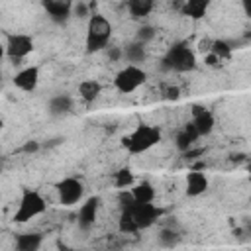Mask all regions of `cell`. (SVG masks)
<instances>
[{
	"instance_id": "6da1fadb",
	"label": "cell",
	"mask_w": 251,
	"mask_h": 251,
	"mask_svg": "<svg viewBox=\"0 0 251 251\" xmlns=\"http://www.w3.org/2000/svg\"><path fill=\"white\" fill-rule=\"evenodd\" d=\"M159 142H161V130L155 128V126L142 124L134 130V134H130L128 138L122 140V146L128 149L132 155H140V153L149 151Z\"/></svg>"
},
{
	"instance_id": "7a4b0ae2",
	"label": "cell",
	"mask_w": 251,
	"mask_h": 251,
	"mask_svg": "<svg viewBox=\"0 0 251 251\" xmlns=\"http://www.w3.org/2000/svg\"><path fill=\"white\" fill-rule=\"evenodd\" d=\"M110 38H112L110 22L100 14L90 16L88 18V26H86V51L94 53V51L104 49L108 45Z\"/></svg>"
},
{
	"instance_id": "3957f363",
	"label": "cell",
	"mask_w": 251,
	"mask_h": 251,
	"mask_svg": "<svg viewBox=\"0 0 251 251\" xmlns=\"http://www.w3.org/2000/svg\"><path fill=\"white\" fill-rule=\"evenodd\" d=\"M47 210V202L45 198L38 192V190H32V188H24L22 190V198H20V206L14 214V222L18 224H26L30 220H34L36 216L43 214Z\"/></svg>"
},
{
	"instance_id": "277c9868",
	"label": "cell",
	"mask_w": 251,
	"mask_h": 251,
	"mask_svg": "<svg viewBox=\"0 0 251 251\" xmlns=\"http://www.w3.org/2000/svg\"><path fill=\"white\" fill-rule=\"evenodd\" d=\"M163 67L165 69H173V71H179V73H187V71H192L196 67V55L185 45V43H177L173 45L165 59H163Z\"/></svg>"
},
{
	"instance_id": "5b68a950",
	"label": "cell",
	"mask_w": 251,
	"mask_h": 251,
	"mask_svg": "<svg viewBox=\"0 0 251 251\" xmlns=\"http://www.w3.org/2000/svg\"><path fill=\"white\" fill-rule=\"evenodd\" d=\"M147 75L142 67L138 65H126L114 79V86L122 92V94H130L134 92L136 88H140L144 83H146Z\"/></svg>"
},
{
	"instance_id": "8992f818",
	"label": "cell",
	"mask_w": 251,
	"mask_h": 251,
	"mask_svg": "<svg viewBox=\"0 0 251 251\" xmlns=\"http://www.w3.org/2000/svg\"><path fill=\"white\" fill-rule=\"evenodd\" d=\"M128 210H130V214H132V218H134V222L138 224L140 230L149 228L163 214V210L157 208L153 202H134Z\"/></svg>"
},
{
	"instance_id": "52a82bcc",
	"label": "cell",
	"mask_w": 251,
	"mask_h": 251,
	"mask_svg": "<svg viewBox=\"0 0 251 251\" xmlns=\"http://www.w3.org/2000/svg\"><path fill=\"white\" fill-rule=\"evenodd\" d=\"M4 49L12 61H20L34 51V40L26 34H12V36H8Z\"/></svg>"
},
{
	"instance_id": "ba28073f",
	"label": "cell",
	"mask_w": 251,
	"mask_h": 251,
	"mask_svg": "<svg viewBox=\"0 0 251 251\" xmlns=\"http://www.w3.org/2000/svg\"><path fill=\"white\" fill-rule=\"evenodd\" d=\"M83 192H84L83 183H81L79 179H73V177L63 179V181L57 185V196H59V202H61L63 206H73V204H77V202L83 198Z\"/></svg>"
},
{
	"instance_id": "9c48e42d",
	"label": "cell",
	"mask_w": 251,
	"mask_h": 251,
	"mask_svg": "<svg viewBox=\"0 0 251 251\" xmlns=\"http://www.w3.org/2000/svg\"><path fill=\"white\" fill-rule=\"evenodd\" d=\"M192 124L196 126V132H198L200 138H202V136H208V134H212V130H214V116H212V112L206 110L204 106L194 104V106H192Z\"/></svg>"
},
{
	"instance_id": "30bf717a",
	"label": "cell",
	"mask_w": 251,
	"mask_h": 251,
	"mask_svg": "<svg viewBox=\"0 0 251 251\" xmlns=\"http://www.w3.org/2000/svg\"><path fill=\"white\" fill-rule=\"evenodd\" d=\"M38 83H40V69H38V67H26V69H22V71L14 77V84H16L20 90H26V92L36 90Z\"/></svg>"
},
{
	"instance_id": "8fae6325",
	"label": "cell",
	"mask_w": 251,
	"mask_h": 251,
	"mask_svg": "<svg viewBox=\"0 0 251 251\" xmlns=\"http://www.w3.org/2000/svg\"><path fill=\"white\" fill-rule=\"evenodd\" d=\"M98 204H100V200L94 196V198H88L81 206V210H79V226L83 230H88V228L94 226L96 216H98Z\"/></svg>"
},
{
	"instance_id": "7c38bea8",
	"label": "cell",
	"mask_w": 251,
	"mask_h": 251,
	"mask_svg": "<svg viewBox=\"0 0 251 251\" xmlns=\"http://www.w3.org/2000/svg\"><path fill=\"white\" fill-rule=\"evenodd\" d=\"M43 6H45L47 14H49L53 20L63 22V20L71 14L73 0H43Z\"/></svg>"
},
{
	"instance_id": "4fadbf2b",
	"label": "cell",
	"mask_w": 251,
	"mask_h": 251,
	"mask_svg": "<svg viewBox=\"0 0 251 251\" xmlns=\"http://www.w3.org/2000/svg\"><path fill=\"white\" fill-rule=\"evenodd\" d=\"M210 4H212V0H185L181 12L185 16H188L190 20H200L206 16Z\"/></svg>"
},
{
	"instance_id": "5bb4252c",
	"label": "cell",
	"mask_w": 251,
	"mask_h": 251,
	"mask_svg": "<svg viewBox=\"0 0 251 251\" xmlns=\"http://www.w3.org/2000/svg\"><path fill=\"white\" fill-rule=\"evenodd\" d=\"M208 190V179L200 171H190L187 177V194L188 196H200Z\"/></svg>"
},
{
	"instance_id": "9a60e30c",
	"label": "cell",
	"mask_w": 251,
	"mask_h": 251,
	"mask_svg": "<svg viewBox=\"0 0 251 251\" xmlns=\"http://www.w3.org/2000/svg\"><path fill=\"white\" fill-rule=\"evenodd\" d=\"M71 110H73V100L67 94H57L49 100V114L53 116H63V114H69Z\"/></svg>"
},
{
	"instance_id": "2e32d148",
	"label": "cell",
	"mask_w": 251,
	"mask_h": 251,
	"mask_svg": "<svg viewBox=\"0 0 251 251\" xmlns=\"http://www.w3.org/2000/svg\"><path fill=\"white\" fill-rule=\"evenodd\" d=\"M102 92V86L98 81H83L79 84V96L84 100V102H94Z\"/></svg>"
},
{
	"instance_id": "e0dca14e",
	"label": "cell",
	"mask_w": 251,
	"mask_h": 251,
	"mask_svg": "<svg viewBox=\"0 0 251 251\" xmlns=\"http://www.w3.org/2000/svg\"><path fill=\"white\" fill-rule=\"evenodd\" d=\"M132 196L136 202H153L155 198V188L149 181H142L132 188Z\"/></svg>"
},
{
	"instance_id": "ac0fdd59",
	"label": "cell",
	"mask_w": 251,
	"mask_h": 251,
	"mask_svg": "<svg viewBox=\"0 0 251 251\" xmlns=\"http://www.w3.org/2000/svg\"><path fill=\"white\" fill-rule=\"evenodd\" d=\"M128 10L134 18H146L153 10V0H128Z\"/></svg>"
},
{
	"instance_id": "d6986e66",
	"label": "cell",
	"mask_w": 251,
	"mask_h": 251,
	"mask_svg": "<svg viewBox=\"0 0 251 251\" xmlns=\"http://www.w3.org/2000/svg\"><path fill=\"white\" fill-rule=\"evenodd\" d=\"M42 245V235L40 233H24L16 239V247L20 251H36Z\"/></svg>"
},
{
	"instance_id": "ffe728a7",
	"label": "cell",
	"mask_w": 251,
	"mask_h": 251,
	"mask_svg": "<svg viewBox=\"0 0 251 251\" xmlns=\"http://www.w3.org/2000/svg\"><path fill=\"white\" fill-rule=\"evenodd\" d=\"M118 230H120L122 233H136V231H140V228H138V224L134 222V218H132V214H130L128 208H124L122 214H120Z\"/></svg>"
},
{
	"instance_id": "44dd1931",
	"label": "cell",
	"mask_w": 251,
	"mask_h": 251,
	"mask_svg": "<svg viewBox=\"0 0 251 251\" xmlns=\"http://www.w3.org/2000/svg\"><path fill=\"white\" fill-rule=\"evenodd\" d=\"M126 59H128L132 65L136 63H142L146 59V47L142 42H136L132 45H128V49H126Z\"/></svg>"
},
{
	"instance_id": "7402d4cb",
	"label": "cell",
	"mask_w": 251,
	"mask_h": 251,
	"mask_svg": "<svg viewBox=\"0 0 251 251\" xmlns=\"http://www.w3.org/2000/svg\"><path fill=\"white\" fill-rule=\"evenodd\" d=\"M231 49H233V47H231L228 42H224V40H214V42H212V47H210V53H214L218 59L226 61V59L231 57Z\"/></svg>"
},
{
	"instance_id": "603a6c76",
	"label": "cell",
	"mask_w": 251,
	"mask_h": 251,
	"mask_svg": "<svg viewBox=\"0 0 251 251\" xmlns=\"http://www.w3.org/2000/svg\"><path fill=\"white\" fill-rule=\"evenodd\" d=\"M114 185L116 188H128L134 185V173L130 169H120L116 175H114Z\"/></svg>"
},
{
	"instance_id": "cb8c5ba5",
	"label": "cell",
	"mask_w": 251,
	"mask_h": 251,
	"mask_svg": "<svg viewBox=\"0 0 251 251\" xmlns=\"http://www.w3.org/2000/svg\"><path fill=\"white\" fill-rule=\"evenodd\" d=\"M192 144H194V140L185 132V130H181L179 134H177V140H175V146H177V149L179 151H187V149H190L192 147Z\"/></svg>"
},
{
	"instance_id": "d4e9b609",
	"label": "cell",
	"mask_w": 251,
	"mask_h": 251,
	"mask_svg": "<svg viewBox=\"0 0 251 251\" xmlns=\"http://www.w3.org/2000/svg\"><path fill=\"white\" fill-rule=\"evenodd\" d=\"M159 239H161V243H163V245L173 247V245L179 241V235H177L173 230H163V231H161V235H159Z\"/></svg>"
},
{
	"instance_id": "484cf974",
	"label": "cell",
	"mask_w": 251,
	"mask_h": 251,
	"mask_svg": "<svg viewBox=\"0 0 251 251\" xmlns=\"http://www.w3.org/2000/svg\"><path fill=\"white\" fill-rule=\"evenodd\" d=\"M153 38H155V30H153L151 26H144V28H140V32H138V42L147 43V42H151Z\"/></svg>"
},
{
	"instance_id": "4316f807",
	"label": "cell",
	"mask_w": 251,
	"mask_h": 251,
	"mask_svg": "<svg viewBox=\"0 0 251 251\" xmlns=\"http://www.w3.org/2000/svg\"><path fill=\"white\" fill-rule=\"evenodd\" d=\"M179 96H181L179 86H167V88L163 90V98H165V100H177Z\"/></svg>"
},
{
	"instance_id": "83f0119b",
	"label": "cell",
	"mask_w": 251,
	"mask_h": 251,
	"mask_svg": "<svg viewBox=\"0 0 251 251\" xmlns=\"http://www.w3.org/2000/svg\"><path fill=\"white\" fill-rule=\"evenodd\" d=\"M204 63H206L208 67H212V69H218V67H222V59H218L214 53H206V57H204Z\"/></svg>"
},
{
	"instance_id": "f1b7e54d",
	"label": "cell",
	"mask_w": 251,
	"mask_h": 251,
	"mask_svg": "<svg viewBox=\"0 0 251 251\" xmlns=\"http://www.w3.org/2000/svg\"><path fill=\"white\" fill-rule=\"evenodd\" d=\"M88 10H90V8H88L84 2H81V0H79V4L75 6V16H77V18H86V16H88Z\"/></svg>"
},
{
	"instance_id": "f546056e",
	"label": "cell",
	"mask_w": 251,
	"mask_h": 251,
	"mask_svg": "<svg viewBox=\"0 0 251 251\" xmlns=\"http://www.w3.org/2000/svg\"><path fill=\"white\" fill-rule=\"evenodd\" d=\"M38 149H40V142H36V140L26 142V144H24V147H22V151H24V153H36Z\"/></svg>"
},
{
	"instance_id": "4dcf8cb0",
	"label": "cell",
	"mask_w": 251,
	"mask_h": 251,
	"mask_svg": "<svg viewBox=\"0 0 251 251\" xmlns=\"http://www.w3.org/2000/svg\"><path fill=\"white\" fill-rule=\"evenodd\" d=\"M183 130H185V132H187V134H188V136H190V138H192L194 142H196V140L200 138V136H198V132H196V126H194L192 122H188V124L185 126V128H183Z\"/></svg>"
},
{
	"instance_id": "1f68e13d",
	"label": "cell",
	"mask_w": 251,
	"mask_h": 251,
	"mask_svg": "<svg viewBox=\"0 0 251 251\" xmlns=\"http://www.w3.org/2000/svg\"><path fill=\"white\" fill-rule=\"evenodd\" d=\"M210 47H212V40H202L198 43V51L200 53H210Z\"/></svg>"
},
{
	"instance_id": "d6a6232c",
	"label": "cell",
	"mask_w": 251,
	"mask_h": 251,
	"mask_svg": "<svg viewBox=\"0 0 251 251\" xmlns=\"http://www.w3.org/2000/svg\"><path fill=\"white\" fill-rule=\"evenodd\" d=\"M120 55H122V51H120L118 47H110V51H108L110 61H118V59H120Z\"/></svg>"
},
{
	"instance_id": "836d02e7",
	"label": "cell",
	"mask_w": 251,
	"mask_h": 251,
	"mask_svg": "<svg viewBox=\"0 0 251 251\" xmlns=\"http://www.w3.org/2000/svg\"><path fill=\"white\" fill-rule=\"evenodd\" d=\"M185 155H187V159H194V157H198V155H202V149H187L185 151Z\"/></svg>"
},
{
	"instance_id": "e575fe53",
	"label": "cell",
	"mask_w": 251,
	"mask_h": 251,
	"mask_svg": "<svg viewBox=\"0 0 251 251\" xmlns=\"http://www.w3.org/2000/svg\"><path fill=\"white\" fill-rule=\"evenodd\" d=\"M249 2H251V0H243V10H245V16H251V10H249Z\"/></svg>"
},
{
	"instance_id": "d590c367",
	"label": "cell",
	"mask_w": 251,
	"mask_h": 251,
	"mask_svg": "<svg viewBox=\"0 0 251 251\" xmlns=\"http://www.w3.org/2000/svg\"><path fill=\"white\" fill-rule=\"evenodd\" d=\"M202 169H204V163L202 161H198V163L192 165V171H202Z\"/></svg>"
},
{
	"instance_id": "8d00e7d4",
	"label": "cell",
	"mask_w": 251,
	"mask_h": 251,
	"mask_svg": "<svg viewBox=\"0 0 251 251\" xmlns=\"http://www.w3.org/2000/svg\"><path fill=\"white\" fill-rule=\"evenodd\" d=\"M4 53H6V49H4V47H0V57H2Z\"/></svg>"
}]
</instances>
